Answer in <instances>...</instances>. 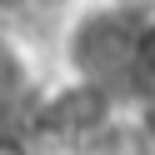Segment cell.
Returning a JSON list of instances; mask_svg holds the SVG:
<instances>
[{
	"mask_svg": "<svg viewBox=\"0 0 155 155\" xmlns=\"http://www.w3.org/2000/svg\"><path fill=\"white\" fill-rule=\"evenodd\" d=\"M135 45H140V25L125 15L105 10L95 20H85L75 30V65L90 85H130V65H135Z\"/></svg>",
	"mask_w": 155,
	"mask_h": 155,
	"instance_id": "obj_1",
	"label": "cell"
}]
</instances>
